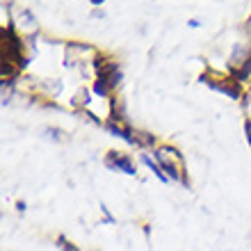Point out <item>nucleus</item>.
I'll list each match as a JSON object with an SVG mask.
<instances>
[{
	"label": "nucleus",
	"mask_w": 251,
	"mask_h": 251,
	"mask_svg": "<svg viewBox=\"0 0 251 251\" xmlns=\"http://www.w3.org/2000/svg\"><path fill=\"white\" fill-rule=\"evenodd\" d=\"M105 165L110 167V169H117V172H124V174H128V176H135V167H132V162L126 158L124 153L112 151L105 158Z\"/></svg>",
	"instance_id": "obj_3"
},
{
	"label": "nucleus",
	"mask_w": 251,
	"mask_h": 251,
	"mask_svg": "<svg viewBox=\"0 0 251 251\" xmlns=\"http://www.w3.org/2000/svg\"><path fill=\"white\" fill-rule=\"evenodd\" d=\"M245 130H247V142H249V146H251V121L245 124Z\"/></svg>",
	"instance_id": "obj_6"
},
{
	"label": "nucleus",
	"mask_w": 251,
	"mask_h": 251,
	"mask_svg": "<svg viewBox=\"0 0 251 251\" xmlns=\"http://www.w3.org/2000/svg\"><path fill=\"white\" fill-rule=\"evenodd\" d=\"M117 82H119V69H117V64H107L100 69L99 80L94 85V92L99 94V96H105Z\"/></svg>",
	"instance_id": "obj_2"
},
{
	"label": "nucleus",
	"mask_w": 251,
	"mask_h": 251,
	"mask_svg": "<svg viewBox=\"0 0 251 251\" xmlns=\"http://www.w3.org/2000/svg\"><path fill=\"white\" fill-rule=\"evenodd\" d=\"M155 158H158V167L162 172H167V178L178 180L180 172H183V158H180L178 151H174L169 146H162L155 151Z\"/></svg>",
	"instance_id": "obj_1"
},
{
	"label": "nucleus",
	"mask_w": 251,
	"mask_h": 251,
	"mask_svg": "<svg viewBox=\"0 0 251 251\" xmlns=\"http://www.w3.org/2000/svg\"><path fill=\"white\" fill-rule=\"evenodd\" d=\"M142 162H144V165L149 167V169H151V172L155 174V176H158V178L162 180V183H167V180H169V178H167V174H162V169H160V167L155 165V162H153V160L149 158V155H142Z\"/></svg>",
	"instance_id": "obj_4"
},
{
	"label": "nucleus",
	"mask_w": 251,
	"mask_h": 251,
	"mask_svg": "<svg viewBox=\"0 0 251 251\" xmlns=\"http://www.w3.org/2000/svg\"><path fill=\"white\" fill-rule=\"evenodd\" d=\"M60 249H62V251H78V249H75V247H73L66 238H60Z\"/></svg>",
	"instance_id": "obj_5"
}]
</instances>
